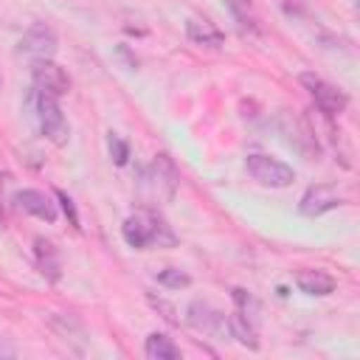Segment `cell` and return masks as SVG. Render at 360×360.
Listing matches in <instances>:
<instances>
[{
  "label": "cell",
  "mask_w": 360,
  "mask_h": 360,
  "mask_svg": "<svg viewBox=\"0 0 360 360\" xmlns=\"http://www.w3.org/2000/svg\"><path fill=\"white\" fill-rule=\"evenodd\" d=\"M17 354V349L11 346V343H6L3 338H0V357H14Z\"/></svg>",
  "instance_id": "cell-20"
},
{
  "label": "cell",
  "mask_w": 360,
  "mask_h": 360,
  "mask_svg": "<svg viewBox=\"0 0 360 360\" xmlns=\"http://www.w3.org/2000/svg\"><path fill=\"white\" fill-rule=\"evenodd\" d=\"M56 31L48 25V22H34L22 37H20V53L31 62H39V59H53L56 53Z\"/></svg>",
  "instance_id": "cell-6"
},
{
  "label": "cell",
  "mask_w": 360,
  "mask_h": 360,
  "mask_svg": "<svg viewBox=\"0 0 360 360\" xmlns=\"http://www.w3.org/2000/svg\"><path fill=\"white\" fill-rule=\"evenodd\" d=\"M14 205L37 219H45V222H53L56 219V205L51 202V197L45 191H37V188H22L14 194Z\"/></svg>",
  "instance_id": "cell-10"
},
{
  "label": "cell",
  "mask_w": 360,
  "mask_h": 360,
  "mask_svg": "<svg viewBox=\"0 0 360 360\" xmlns=\"http://www.w3.org/2000/svg\"><path fill=\"white\" fill-rule=\"evenodd\" d=\"M186 37L194 45H205V48H222L225 45V34L205 17H191L186 22Z\"/></svg>",
  "instance_id": "cell-11"
},
{
  "label": "cell",
  "mask_w": 360,
  "mask_h": 360,
  "mask_svg": "<svg viewBox=\"0 0 360 360\" xmlns=\"http://www.w3.org/2000/svg\"><path fill=\"white\" fill-rule=\"evenodd\" d=\"M188 323L211 338H222L228 332V323H225V315L214 307H208L205 301H194L188 304Z\"/></svg>",
  "instance_id": "cell-9"
},
{
  "label": "cell",
  "mask_w": 360,
  "mask_h": 360,
  "mask_svg": "<svg viewBox=\"0 0 360 360\" xmlns=\"http://www.w3.org/2000/svg\"><path fill=\"white\" fill-rule=\"evenodd\" d=\"M34 253H37V264H39L42 276H45L48 281H59L62 264H59V253H56L53 242H48V239L39 236V239L34 242Z\"/></svg>",
  "instance_id": "cell-13"
},
{
  "label": "cell",
  "mask_w": 360,
  "mask_h": 360,
  "mask_svg": "<svg viewBox=\"0 0 360 360\" xmlns=\"http://www.w3.org/2000/svg\"><path fill=\"white\" fill-rule=\"evenodd\" d=\"M121 233L127 239L129 248L135 250H146V248H172L177 242V236L172 233V228L166 225V219L149 208H138L135 214H129L121 225Z\"/></svg>",
  "instance_id": "cell-1"
},
{
  "label": "cell",
  "mask_w": 360,
  "mask_h": 360,
  "mask_svg": "<svg viewBox=\"0 0 360 360\" xmlns=\"http://www.w3.org/2000/svg\"><path fill=\"white\" fill-rule=\"evenodd\" d=\"M110 155H112V160H115L118 166H124L127 158H129V146H127V141H121L118 135H110Z\"/></svg>",
  "instance_id": "cell-18"
},
{
  "label": "cell",
  "mask_w": 360,
  "mask_h": 360,
  "mask_svg": "<svg viewBox=\"0 0 360 360\" xmlns=\"http://www.w3.org/2000/svg\"><path fill=\"white\" fill-rule=\"evenodd\" d=\"M177 183H180V172L172 163V158L163 152L155 155L152 163L141 172V194L152 202H169L177 191Z\"/></svg>",
  "instance_id": "cell-2"
},
{
  "label": "cell",
  "mask_w": 360,
  "mask_h": 360,
  "mask_svg": "<svg viewBox=\"0 0 360 360\" xmlns=\"http://www.w3.org/2000/svg\"><path fill=\"white\" fill-rule=\"evenodd\" d=\"M0 90H3V76H0Z\"/></svg>",
  "instance_id": "cell-21"
},
{
  "label": "cell",
  "mask_w": 360,
  "mask_h": 360,
  "mask_svg": "<svg viewBox=\"0 0 360 360\" xmlns=\"http://www.w3.org/2000/svg\"><path fill=\"white\" fill-rule=\"evenodd\" d=\"M31 79H34V90H39L45 96H53V98H62L70 90V76L53 59L31 62Z\"/></svg>",
  "instance_id": "cell-7"
},
{
  "label": "cell",
  "mask_w": 360,
  "mask_h": 360,
  "mask_svg": "<svg viewBox=\"0 0 360 360\" xmlns=\"http://www.w3.org/2000/svg\"><path fill=\"white\" fill-rule=\"evenodd\" d=\"M158 284H163L166 290H183V287L191 284V276L177 270V267H166V270L158 273Z\"/></svg>",
  "instance_id": "cell-16"
},
{
  "label": "cell",
  "mask_w": 360,
  "mask_h": 360,
  "mask_svg": "<svg viewBox=\"0 0 360 360\" xmlns=\"http://www.w3.org/2000/svg\"><path fill=\"white\" fill-rule=\"evenodd\" d=\"M298 82H301L304 90L312 96V101H315V107H318L321 112H326V115H340V112L346 110L349 96H346L340 87H335V84H329L326 79H321L318 73H301Z\"/></svg>",
  "instance_id": "cell-5"
},
{
  "label": "cell",
  "mask_w": 360,
  "mask_h": 360,
  "mask_svg": "<svg viewBox=\"0 0 360 360\" xmlns=\"http://www.w3.org/2000/svg\"><path fill=\"white\" fill-rule=\"evenodd\" d=\"M225 6L231 8V14L236 17V22L242 28H253V14H250V3L248 0H225Z\"/></svg>",
  "instance_id": "cell-17"
},
{
  "label": "cell",
  "mask_w": 360,
  "mask_h": 360,
  "mask_svg": "<svg viewBox=\"0 0 360 360\" xmlns=\"http://www.w3.org/2000/svg\"><path fill=\"white\" fill-rule=\"evenodd\" d=\"M245 169H248V174H250L259 186H267V188H287V186L295 180L292 166L281 163L278 158L262 155V152L248 155V158H245Z\"/></svg>",
  "instance_id": "cell-4"
},
{
  "label": "cell",
  "mask_w": 360,
  "mask_h": 360,
  "mask_svg": "<svg viewBox=\"0 0 360 360\" xmlns=\"http://www.w3.org/2000/svg\"><path fill=\"white\" fill-rule=\"evenodd\" d=\"M143 354L149 360H180V346L169 338V335H160V332H152L143 343Z\"/></svg>",
  "instance_id": "cell-15"
},
{
  "label": "cell",
  "mask_w": 360,
  "mask_h": 360,
  "mask_svg": "<svg viewBox=\"0 0 360 360\" xmlns=\"http://www.w3.org/2000/svg\"><path fill=\"white\" fill-rule=\"evenodd\" d=\"M34 115H37V124H39L42 135L51 143H56V146H65L68 143L70 127H68V118H65V112L59 107V98L34 90Z\"/></svg>",
  "instance_id": "cell-3"
},
{
  "label": "cell",
  "mask_w": 360,
  "mask_h": 360,
  "mask_svg": "<svg viewBox=\"0 0 360 360\" xmlns=\"http://www.w3.org/2000/svg\"><path fill=\"white\" fill-rule=\"evenodd\" d=\"M56 200L62 202V208H65V214L70 217V222H73V225L79 228V217H76V208H73V200H70V197H68L65 191H56Z\"/></svg>",
  "instance_id": "cell-19"
},
{
  "label": "cell",
  "mask_w": 360,
  "mask_h": 360,
  "mask_svg": "<svg viewBox=\"0 0 360 360\" xmlns=\"http://www.w3.org/2000/svg\"><path fill=\"white\" fill-rule=\"evenodd\" d=\"M343 202V197L338 194V186H329V183H318V186H309L298 202V211L304 217H321L332 208H338Z\"/></svg>",
  "instance_id": "cell-8"
},
{
  "label": "cell",
  "mask_w": 360,
  "mask_h": 360,
  "mask_svg": "<svg viewBox=\"0 0 360 360\" xmlns=\"http://www.w3.org/2000/svg\"><path fill=\"white\" fill-rule=\"evenodd\" d=\"M225 323H228V335L231 338H236L242 346H250V349H256L259 346V338H256V323H253V318H248L245 312H231L228 318H225Z\"/></svg>",
  "instance_id": "cell-14"
},
{
  "label": "cell",
  "mask_w": 360,
  "mask_h": 360,
  "mask_svg": "<svg viewBox=\"0 0 360 360\" xmlns=\"http://www.w3.org/2000/svg\"><path fill=\"white\" fill-rule=\"evenodd\" d=\"M295 284L301 292L307 295H329L335 290V278L323 270H312V267H304L295 273Z\"/></svg>",
  "instance_id": "cell-12"
}]
</instances>
